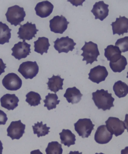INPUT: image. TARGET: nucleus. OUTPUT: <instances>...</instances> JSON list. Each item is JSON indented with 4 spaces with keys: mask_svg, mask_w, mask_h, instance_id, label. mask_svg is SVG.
Here are the masks:
<instances>
[{
    "mask_svg": "<svg viewBox=\"0 0 128 154\" xmlns=\"http://www.w3.org/2000/svg\"><path fill=\"white\" fill-rule=\"evenodd\" d=\"M93 100L95 105L99 109H102L103 111L110 110L114 107L115 98L112 97V94L109 93L108 90L103 89L97 90L96 92L92 93Z\"/></svg>",
    "mask_w": 128,
    "mask_h": 154,
    "instance_id": "obj_1",
    "label": "nucleus"
},
{
    "mask_svg": "<svg viewBox=\"0 0 128 154\" xmlns=\"http://www.w3.org/2000/svg\"><path fill=\"white\" fill-rule=\"evenodd\" d=\"M85 43L84 45L81 49L83 51L81 55L83 57L82 61H86V65L89 63L92 65L95 61L97 62L98 57L100 55L98 45L91 41L88 42H85Z\"/></svg>",
    "mask_w": 128,
    "mask_h": 154,
    "instance_id": "obj_2",
    "label": "nucleus"
},
{
    "mask_svg": "<svg viewBox=\"0 0 128 154\" xmlns=\"http://www.w3.org/2000/svg\"><path fill=\"white\" fill-rule=\"evenodd\" d=\"M26 15L24 9L17 5L8 8L5 14L7 21L15 26L20 25Z\"/></svg>",
    "mask_w": 128,
    "mask_h": 154,
    "instance_id": "obj_3",
    "label": "nucleus"
},
{
    "mask_svg": "<svg viewBox=\"0 0 128 154\" xmlns=\"http://www.w3.org/2000/svg\"><path fill=\"white\" fill-rule=\"evenodd\" d=\"M74 125L75 131L83 138H88L90 136L95 126L91 119H79Z\"/></svg>",
    "mask_w": 128,
    "mask_h": 154,
    "instance_id": "obj_4",
    "label": "nucleus"
},
{
    "mask_svg": "<svg viewBox=\"0 0 128 154\" xmlns=\"http://www.w3.org/2000/svg\"><path fill=\"white\" fill-rule=\"evenodd\" d=\"M18 71L25 79H32L38 74L39 66L35 61H26L21 64Z\"/></svg>",
    "mask_w": 128,
    "mask_h": 154,
    "instance_id": "obj_5",
    "label": "nucleus"
},
{
    "mask_svg": "<svg viewBox=\"0 0 128 154\" xmlns=\"http://www.w3.org/2000/svg\"><path fill=\"white\" fill-rule=\"evenodd\" d=\"M105 123L108 131L116 137L121 135L127 129L124 122L118 118L110 117Z\"/></svg>",
    "mask_w": 128,
    "mask_h": 154,
    "instance_id": "obj_6",
    "label": "nucleus"
},
{
    "mask_svg": "<svg viewBox=\"0 0 128 154\" xmlns=\"http://www.w3.org/2000/svg\"><path fill=\"white\" fill-rule=\"evenodd\" d=\"M55 49L60 54L62 53H67L70 51H72L75 49L74 46L76 43L74 42L73 39L66 36L58 38L54 42Z\"/></svg>",
    "mask_w": 128,
    "mask_h": 154,
    "instance_id": "obj_7",
    "label": "nucleus"
},
{
    "mask_svg": "<svg viewBox=\"0 0 128 154\" xmlns=\"http://www.w3.org/2000/svg\"><path fill=\"white\" fill-rule=\"evenodd\" d=\"M50 28L52 32L55 33L62 34L67 29L70 22L63 15L54 16L50 20Z\"/></svg>",
    "mask_w": 128,
    "mask_h": 154,
    "instance_id": "obj_8",
    "label": "nucleus"
},
{
    "mask_svg": "<svg viewBox=\"0 0 128 154\" xmlns=\"http://www.w3.org/2000/svg\"><path fill=\"white\" fill-rule=\"evenodd\" d=\"M3 86L9 91H16L20 89L22 86V79L14 73H9L5 76L2 81Z\"/></svg>",
    "mask_w": 128,
    "mask_h": 154,
    "instance_id": "obj_9",
    "label": "nucleus"
},
{
    "mask_svg": "<svg viewBox=\"0 0 128 154\" xmlns=\"http://www.w3.org/2000/svg\"><path fill=\"white\" fill-rule=\"evenodd\" d=\"M36 26L35 24H32L28 22L23 25H20L19 28L18 38L23 40H30L35 37V35L38 31Z\"/></svg>",
    "mask_w": 128,
    "mask_h": 154,
    "instance_id": "obj_10",
    "label": "nucleus"
},
{
    "mask_svg": "<svg viewBox=\"0 0 128 154\" xmlns=\"http://www.w3.org/2000/svg\"><path fill=\"white\" fill-rule=\"evenodd\" d=\"M31 45L28 44L25 40H23V42H19L15 44L14 47L11 49L13 52L12 56L18 60L25 59L31 53Z\"/></svg>",
    "mask_w": 128,
    "mask_h": 154,
    "instance_id": "obj_11",
    "label": "nucleus"
},
{
    "mask_svg": "<svg viewBox=\"0 0 128 154\" xmlns=\"http://www.w3.org/2000/svg\"><path fill=\"white\" fill-rule=\"evenodd\" d=\"M26 125L22 123L20 120L12 122L7 129V136L12 140H19L24 134Z\"/></svg>",
    "mask_w": 128,
    "mask_h": 154,
    "instance_id": "obj_12",
    "label": "nucleus"
},
{
    "mask_svg": "<svg viewBox=\"0 0 128 154\" xmlns=\"http://www.w3.org/2000/svg\"><path fill=\"white\" fill-rule=\"evenodd\" d=\"M88 75L89 80L98 84L105 80L108 72L105 66L98 65L91 69Z\"/></svg>",
    "mask_w": 128,
    "mask_h": 154,
    "instance_id": "obj_13",
    "label": "nucleus"
},
{
    "mask_svg": "<svg viewBox=\"0 0 128 154\" xmlns=\"http://www.w3.org/2000/svg\"><path fill=\"white\" fill-rule=\"evenodd\" d=\"M111 25L114 35H123L124 33H128V19L125 16H120L119 18H117L115 21L112 22Z\"/></svg>",
    "mask_w": 128,
    "mask_h": 154,
    "instance_id": "obj_14",
    "label": "nucleus"
},
{
    "mask_svg": "<svg viewBox=\"0 0 128 154\" xmlns=\"http://www.w3.org/2000/svg\"><path fill=\"white\" fill-rule=\"evenodd\" d=\"M109 5L105 3L103 1L96 2L93 5L91 12L95 16V19L103 21L108 16Z\"/></svg>",
    "mask_w": 128,
    "mask_h": 154,
    "instance_id": "obj_15",
    "label": "nucleus"
},
{
    "mask_svg": "<svg viewBox=\"0 0 128 154\" xmlns=\"http://www.w3.org/2000/svg\"><path fill=\"white\" fill-rule=\"evenodd\" d=\"M113 137V134L108 131L106 125H103L98 127L95 133L94 140L96 143L104 144L109 143Z\"/></svg>",
    "mask_w": 128,
    "mask_h": 154,
    "instance_id": "obj_16",
    "label": "nucleus"
},
{
    "mask_svg": "<svg viewBox=\"0 0 128 154\" xmlns=\"http://www.w3.org/2000/svg\"><path fill=\"white\" fill-rule=\"evenodd\" d=\"M54 6L48 1L38 3L35 8L37 16L41 18L48 17L52 13Z\"/></svg>",
    "mask_w": 128,
    "mask_h": 154,
    "instance_id": "obj_17",
    "label": "nucleus"
},
{
    "mask_svg": "<svg viewBox=\"0 0 128 154\" xmlns=\"http://www.w3.org/2000/svg\"><path fill=\"white\" fill-rule=\"evenodd\" d=\"M1 106L8 110H14L18 106L19 98L15 94H7L0 99Z\"/></svg>",
    "mask_w": 128,
    "mask_h": 154,
    "instance_id": "obj_18",
    "label": "nucleus"
},
{
    "mask_svg": "<svg viewBox=\"0 0 128 154\" xmlns=\"http://www.w3.org/2000/svg\"><path fill=\"white\" fill-rule=\"evenodd\" d=\"M83 95L79 90L76 87L67 88L64 97L66 98L68 103L72 104H77L82 99Z\"/></svg>",
    "mask_w": 128,
    "mask_h": 154,
    "instance_id": "obj_19",
    "label": "nucleus"
},
{
    "mask_svg": "<svg viewBox=\"0 0 128 154\" xmlns=\"http://www.w3.org/2000/svg\"><path fill=\"white\" fill-rule=\"evenodd\" d=\"M105 51V56L110 62H115L121 58V52L117 46L109 45L107 46Z\"/></svg>",
    "mask_w": 128,
    "mask_h": 154,
    "instance_id": "obj_20",
    "label": "nucleus"
},
{
    "mask_svg": "<svg viewBox=\"0 0 128 154\" xmlns=\"http://www.w3.org/2000/svg\"><path fill=\"white\" fill-rule=\"evenodd\" d=\"M34 51L41 55L47 53L50 45L49 40L46 37H39L37 41L34 42Z\"/></svg>",
    "mask_w": 128,
    "mask_h": 154,
    "instance_id": "obj_21",
    "label": "nucleus"
},
{
    "mask_svg": "<svg viewBox=\"0 0 128 154\" xmlns=\"http://www.w3.org/2000/svg\"><path fill=\"white\" fill-rule=\"evenodd\" d=\"M48 83H47L48 85V89L55 93L60 90H63L62 86L64 79H62L60 75L55 76L53 75L51 78H48Z\"/></svg>",
    "mask_w": 128,
    "mask_h": 154,
    "instance_id": "obj_22",
    "label": "nucleus"
},
{
    "mask_svg": "<svg viewBox=\"0 0 128 154\" xmlns=\"http://www.w3.org/2000/svg\"><path fill=\"white\" fill-rule=\"evenodd\" d=\"M59 134L60 135L61 143L64 146H67L69 147L71 145L75 144L76 136L70 130L64 129Z\"/></svg>",
    "mask_w": 128,
    "mask_h": 154,
    "instance_id": "obj_23",
    "label": "nucleus"
},
{
    "mask_svg": "<svg viewBox=\"0 0 128 154\" xmlns=\"http://www.w3.org/2000/svg\"><path fill=\"white\" fill-rule=\"evenodd\" d=\"M113 89L115 95L119 98H123L128 94V85L121 80L115 83Z\"/></svg>",
    "mask_w": 128,
    "mask_h": 154,
    "instance_id": "obj_24",
    "label": "nucleus"
},
{
    "mask_svg": "<svg viewBox=\"0 0 128 154\" xmlns=\"http://www.w3.org/2000/svg\"><path fill=\"white\" fill-rule=\"evenodd\" d=\"M8 25L0 22V44L9 42L11 38V31Z\"/></svg>",
    "mask_w": 128,
    "mask_h": 154,
    "instance_id": "obj_25",
    "label": "nucleus"
},
{
    "mask_svg": "<svg viewBox=\"0 0 128 154\" xmlns=\"http://www.w3.org/2000/svg\"><path fill=\"white\" fill-rule=\"evenodd\" d=\"M45 100H43L44 103V107H46L49 110L56 108V105L60 102V100H58V97L56 94H50L46 96Z\"/></svg>",
    "mask_w": 128,
    "mask_h": 154,
    "instance_id": "obj_26",
    "label": "nucleus"
},
{
    "mask_svg": "<svg viewBox=\"0 0 128 154\" xmlns=\"http://www.w3.org/2000/svg\"><path fill=\"white\" fill-rule=\"evenodd\" d=\"M32 127L34 134H37L38 137L45 136L50 132L49 131L50 128V127H47L46 124L43 125L42 122H37V123L34 124V126L33 125Z\"/></svg>",
    "mask_w": 128,
    "mask_h": 154,
    "instance_id": "obj_27",
    "label": "nucleus"
},
{
    "mask_svg": "<svg viewBox=\"0 0 128 154\" xmlns=\"http://www.w3.org/2000/svg\"><path fill=\"white\" fill-rule=\"evenodd\" d=\"M127 65V60L124 56H121L118 60L115 63H109L110 68L114 72H121L126 68Z\"/></svg>",
    "mask_w": 128,
    "mask_h": 154,
    "instance_id": "obj_28",
    "label": "nucleus"
},
{
    "mask_svg": "<svg viewBox=\"0 0 128 154\" xmlns=\"http://www.w3.org/2000/svg\"><path fill=\"white\" fill-rule=\"evenodd\" d=\"M26 101L31 106H36L41 104V96L38 93L31 91L26 94Z\"/></svg>",
    "mask_w": 128,
    "mask_h": 154,
    "instance_id": "obj_29",
    "label": "nucleus"
},
{
    "mask_svg": "<svg viewBox=\"0 0 128 154\" xmlns=\"http://www.w3.org/2000/svg\"><path fill=\"white\" fill-rule=\"evenodd\" d=\"M46 152L47 154H62L63 152L62 145L57 141L51 142L48 143Z\"/></svg>",
    "mask_w": 128,
    "mask_h": 154,
    "instance_id": "obj_30",
    "label": "nucleus"
},
{
    "mask_svg": "<svg viewBox=\"0 0 128 154\" xmlns=\"http://www.w3.org/2000/svg\"><path fill=\"white\" fill-rule=\"evenodd\" d=\"M115 46L119 48L121 53H125L128 51V37L118 39L116 42Z\"/></svg>",
    "mask_w": 128,
    "mask_h": 154,
    "instance_id": "obj_31",
    "label": "nucleus"
},
{
    "mask_svg": "<svg viewBox=\"0 0 128 154\" xmlns=\"http://www.w3.org/2000/svg\"><path fill=\"white\" fill-rule=\"evenodd\" d=\"M8 119L7 114L3 111L0 110V125H5Z\"/></svg>",
    "mask_w": 128,
    "mask_h": 154,
    "instance_id": "obj_32",
    "label": "nucleus"
},
{
    "mask_svg": "<svg viewBox=\"0 0 128 154\" xmlns=\"http://www.w3.org/2000/svg\"><path fill=\"white\" fill-rule=\"evenodd\" d=\"M67 1L70 3L73 6L77 7L78 6H82L83 3L85 1V0H67Z\"/></svg>",
    "mask_w": 128,
    "mask_h": 154,
    "instance_id": "obj_33",
    "label": "nucleus"
},
{
    "mask_svg": "<svg viewBox=\"0 0 128 154\" xmlns=\"http://www.w3.org/2000/svg\"><path fill=\"white\" fill-rule=\"evenodd\" d=\"M6 68V64L4 63L2 59H0V75L5 72V69Z\"/></svg>",
    "mask_w": 128,
    "mask_h": 154,
    "instance_id": "obj_34",
    "label": "nucleus"
},
{
    "mask_svg": "<svg viewBox=\"0 0 128 154\" xmlns=\"http://www.w3.org/2000/svg\"><path fill=\"white\" fill-rule=\"evenodd\" d=\"M3 149V144L2 142H1V140H0V154H2Z\"/></svg>",
    "mask_w": 128,
    "mask_h": 154,
    "instance_id": "obj_35",
    "label": "nucleus"
}]
</instances>
